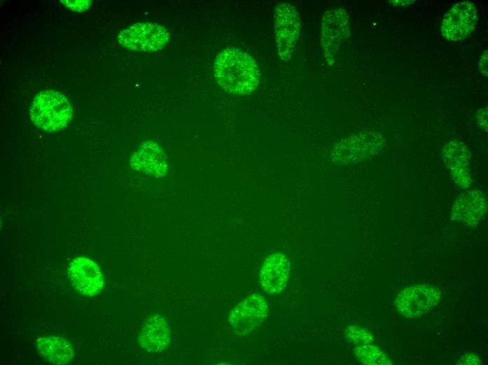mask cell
<instances>
[{
	"instance_id": "cell-1",
	"label": "cell",
	"mask_w": 488,
	"mask_h": 365,
	"mask_svg": "<svg viewBox=\"0 0 488 365\" xmlns=\"http://www.w3.org/2000/svg\"><path fill=\"white\" fill-rule=\"evenodd\" d=\"M213 73L224 91L238 95L250 94L260 82V72L255 60L237 48H227L219 53Z\"/></svg>"
},
{
	"instance_id": "cell-2",
	"label": "cell",
	"mask_w": 488,
	"mask_h": 365,
	"mask_svg": "<svg viewBox=\"0 0 488 365\" xmlns=\"http://www.w3.org/2000/svg\"><path fill=\"white\" fill-rule=\"evenodd\" d=\"M29 115L32 123L40 130L53 133L65 128L73 115L68 99L60 92L44 90L33 99Z\"/></svg>"
},
{
	"instance_id": "cell-3",
	"label": "cell",
	"mask_w": 488,
	"mask_h": 365,
	"mask_svg": "<svg viewBox=\"0 0 488 365\" xmlns=\"http://www.w3.org/2000/svg\"><path fill=\"white\" fill-rule=\"evenodd\" d=\"M383 145L380 133L372 131L358 132L336 144L332 152V159L338 164L364 161L377 154Z\"/></svg>"
},
{
	"instance_id": "cell-4",
	"label": "cell",
	"mask_w": 488,
	"mask_h": 365,
	"mask_svg": "<svg viewBox=\"0 0 488 365\" xmlns=\"http://www.w3.org/2000/svg\"><path fill=\"white\" fill-rule=\"evenodd\" d=\"M301 31L297 8L290 3L277 4L274 12V32L279 58L287 62L292 57Z\"/></svg>"
},
{
	"instance_id": "cell-5",
	"label": "cell",
	"mask_w": 488,
	"mask_h": 365,
	"mask_svg": "<svg viewBox=\"0 0 488 365\" xmlns=\"http://www.w3.org/2000/svg\"><path fill=\"white\" fill-rule=\"evenodd\" d=\"M118 43L124 48L140 52H154L164 48L170 33L163 26L152 22H139L121 31Z\"/></svg>"
},
{
	"instance_id": "cell-6",
	"label": "cell",
	"mask_w": 488,
	"mask_h": 365,
	"mask_svg": "<svg viewBox=\"0 0 488 365\" xmlns=\"http://www.w3.org/2000/svg\"><path fill=\"white\" fill-rule=\"evenodd\" d=\"M350 18L342 8L325 12L320 30V44L324 58L332 65L335 61L339 46L349 35Z\"/></svg>"
},
{
	"instance_id": "cell-7",
	"label": "cell",
	"mask_w": 488,
	"mask_h": 365,
	"mask_svg": "<svg viewBox=\"0 0 488 365\" xmlns=\"http://www.w3.org/2000/svg\"><path fill=\"white\" fill-rule=\"evenodd\" d=\"M440 291L429 285H414L405 288L395 299V307L403 317H419L427 313L440 300Z\"/></svg>"
},
{
	"instance_id": "cell-8",
	"label": "cell",
	"mask_w": 488,
	"mask_h": 365,
	"mask_svg": "<svg viewBox=\"0 0 488 365\" xmlns=\"http://www.w3.org/2000/svg\"><path fill=\"white\" fill-rule=\"evenodd\" d=\"M265 298L252 293L238 303L229 314L228 321L236 333L245 335L259 326L268 317Z\"/></svg>"
},
{
	"instance_id": "cell-9",
	"label": "cell",
	"mask_w": 488,
	"mask_h": 365,
	"mask_svg": "<svg viewBox=\"0 0 488 365\" xmlns=\"http://www.w3.org/2000/svg\"><path fill=\"white\" fill-rule=\"evenodd\" d=\"M477 20L475 6L470 1L459 2L445 15L441 26L442 34L449 41L463 40L473 32Z\"/></svg>"
},
{
	"instance_id": "cell-10",
	"label": "cell",
	"mask_w": 488,
	"mask_h": 365,
	"mask_svg": "<svg viewBox=\"0 0 488 365\" xmlns=\"http://www.w3.org/2000/svg\"><path fill=\"white\" fill-rule=\"evenodd\" d=\"M129 164L133 170L155 178L165 177L169 171L166 154L154 140L140 144L133 152Z\"/></svg>"
},
{
	"instance_id": "cell-11",
	"label": "cell",
	"mask_w": 488,
	"mask_h": 365,
	"mask_svg": "<svg viewBox=\"0 0 488 365\" xmlns=\"http://www.w3.org/2000/svg\"><path fill=\"white\" fill-rule=\"evenodd\" d=\"M67 274L74 287L81 294L94 296L103 286V276L97 265L86 257H76L67 267Z\"/></svg>"
},
{
	"instance_id": "cell-12",
	"label": "cell",
	"mask_w": 488,
	"mask_h": 365,
	"mask_svg": "<svg viewBox=\"0 0 488 365\" xmlns=\"http://www.w3.org/2000/svg\"><path fill=\"white\" fill-rule=\"evenodd\" d=\"M290 272V261L281 253H274L264 261L259 272V282L268 293H280L286 286Z\"/></svg>"
},
{
	"instance_id": "cell-13",
	"label": "cell",
	"mask_w": 488,
	"mask_h": 365,
	"mask_svg": "<svg viewBox=\"0 0 488 365\" xmlns=\"http://www.w3.org/2000/svg\"><path fill=\"white\" fill-rule=\"evenodd\" d=\"M486 211L484 194L479 190H470L456 199L452 209V218L464 225H474L480 220Z\"/></svg>"
},
{
	"instance_id": "cell-14",
	"label": "cell",
	"mask_w": 488,
	"mask_h": 365,
	"mask_svg": "<svg viewBox=\"0 0 488 365\" xmlns=\"http://www.w3.org/2000/svg\"><path fill=\"white\" fill-rule=\"evenodd\" d=\"M469 157L468 147L459 140L449 142L442 150L445 164L450 168L456 183L461 187H468L470 184Z\"/></svg>"
},
{
	"instance_id": "cell-15",
	"label": "cell",
	"mask_w": 488,
	"mask_h": 365,
	"mask_svg": "<svg viewBox=\"0 0 488 365\" xmlns=\"http://www.w3.org/2000/svg\"><path fill=\"white\" fill-rule=\"evenodd\" d=\"M170 332L168 324L161 315L150 317L144 324L140 337V347L148 352H161L168 347Z\"/></svg>"
},
{
	"instance_id": "cell-16",
	"label": "cell",
	"mask_w": 488,
	"mask_h": 365,
	"mask_svg": "<svg viewBox=\"0 0 488 365\" xmlns=\"http://www.w3.org/2000/svg\"><path fill=\"white\" fill-rule=\"evenodd\" d=\"M36 347L41 355L53 364H65L71 361L74 352L72 345L64 338L55 336L36 340Z\"/></svg>"
},
{
	"instance_id": "cell-17",
	"label": "cell",
	"mask_w": 488,
	"mask_h": 365,
	"mask_svg": "<svg viewBox=\"0 0 488 365\" xmlns=\"http://www.w3.org/2000/svg\"><path fill=\"white\" fill-rule=\"evenodd\" d=\"M357 359L368 365H391L393 361L379 347L371 344L358 345L354 350Z\"/></svg>"
},
{
	"instance_id": "cell-18",
	"label": "cell",
	"mask_w": 488,
	"mask_h": 365,
	"mask_svg": "<svg viewBox=\"0 0 488 365\" xmlns=\"http://www.w3.org/2000/svg\"><path fill=\"white\" fill-rule=\"evenodd\" d=\"M346 337L350 342L358 345L371 344L374 342V338L368 331L355 325L346 328Z\"/></svg>"
},
{
	"instance_id": "cell-19",
	"label": "cell",
	"mask_w": 488,
	"mask_h": 365,
	"mask_svg": "<svg viewBox=\"0 0 488 365\" xmlns=\"http://www.w3.org/2000/svg\"><path fill=\"white\" fill-rule=\"evenodd\" d=\"M61 2H62V4L69 9L79 12H82L86 10H88L90 5V1L87 0L61 1Z\"/></svg>"
},
{
	"instance_id": "cell-20",
	"label": "cell",
	"mask_w": 488,
	"mask_h": 365,
	"mask_svg": "<svg viewBox=\"0 0 488 365\" xmlns=\"http://www.w3.org/2000/svg\"><path fill=\"white\" fill-rule=\"evenodd\" d=\"M458 364H480L481 360L474 354H466L459 360Z\"/></svg>"
},
{
	"instance_id": "cell-21",
	"label": "cell",
	"mask_w": 488,
	"mask_h": 365,
	"mask_svg": "<svg viewBox=\"0 0 488 365\" xmlns=\"http://www.w3.org/2000/svg\"><path fill=\"white\" fill-rule=\"evenodd\" d=\"M478 65L482 74L487 77V51H484L481 55Z\"/></svg>"
},
{
	"instance_id": "cell-22",
	"label": "cell",
	"mask_w": 488,
	"mask_h": 365,
	"mask_svg": "<svg viewBox=\"0 0 488 365\" xmlns=\"http://www.w3.org/2000/svg\"><path fill=\"white\" fill-rule=\"evenodd\" d=\"M487 109H482L478 111L477 114V122L481 127L487 126Z\"/></svg>"
},
{
	"instance_id": "cell-23",
	"label": "cell",
	"mask_w": 488,
	"mask_h": 365,
	"mask_svg": "<svg viewBox=\"0 0 488 365\" xmlns=\"http://www.w3.org/2000/svg\"><path fill=\"white\" fill-rule=\"evenodd\" d=\"M414 1H398V0H396V1H389V3H391V4H393L394 6H400V5L405 6L407 4H413V2H414Z\"/></svg>"
}]
</instances>
